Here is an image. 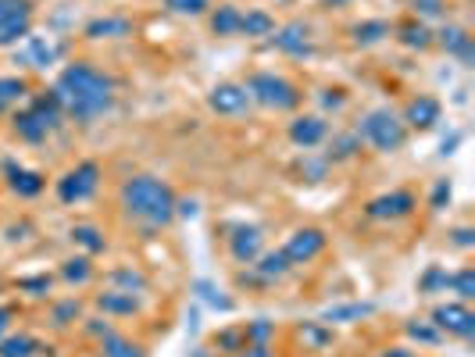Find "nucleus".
Instances as JSON below:
<instances>
[{"label":"nucleus","mask_w":475,"mask_h":357,"mask_svg":"<svg viewBox=\"0 0 475 357\" xmlns=\"http://www.w3.org/2000/svg\"><path fill=\"white\" fill-rule=\"evenodd\" d=\"M61 119H65V108H61V100H57L54 89H50V93H40L29 108L15 111L11 129H15L18 140H26V143H44L46 136L61 125Z\"/></svg>","instance_id":"7ed1b4c3"},{"label":"nucleus","mask_w":475,"mask_h":357,"mask_svg":"<svg viewBox=\"0 0 475 357\" xmlns=\"http://www.w3.org/2000/svg\"><path fill=\"white\" fill-rule=\"evenodd\" d=\"M447 200H450V183H447V179H436V186H432V197H429V207H432V211H439Z\"/></svg>","instance_id":"c03bdc74"},{"label":"nucleus","mask_w":475,"mask_h":357,"mask_svg":"<svg viewBox=\"0 0 475 357\" xmlns=\"http://www.w3.org/2000/svg\"><path fill=\"white\" fill-rule=\"evenodd\" d=\"M4 175H7V186L18 194V197H40L46 186V179L40 172H33V168H22V164H15V161H7L4 164Z\"/></svg>","instance_id":"a211bd4d"},{"label":"nucleus","mask_w":475,"mask_h":357,"mask_svg":"<svg viewBox=\"0 0 475 357\" xmlns=\"http://www.w3.org/2000/svg\"><path fill=\"white\" fill-rule=\"evenodd\" d=\"M100 357H147V354H143L139 343H132V340H126V336L111 332L108 340H100Z\"/></svg>","instance_id":"cd10ccee"},{"label":"nucleus","mask_w":475,"mask_h":357,"mask_svg":"<svg viewBox=\"0 0 475 357\" xmlns=\"http://www.w3.org/2000/svg\"><path fill=\"white\" fill-rule=\"evenodd\" d=\"M72 243L83 247L89 257H93V254H104V247H108V239H104V233H100L97 226H76V229H72Z\"/></svg>","instance_id":"c85d7f7f"},{"label":"nucleus","mask_w":475,"mask_h":357,"mask_svg":"<svg viewBox=\"0 0 475 357\" xmlns=\"http://www.w3.org/2000/svg\"><path fill=\"white\" fill-rule=\"evenodd\" d=\"M197 289H201V297H204L208 304H215V308H222V311H232V300L222 297V289H215L212 282H197Z\"/></svg>","instance_id":"79ce46f5"},{"label":"nucleus","mask_w":475,"mask_h":357,"mask_svg":"<svg viewBox=\"0 0 475 357\" xmlns=\"http://www.w3.org/2000/svg\"><path fill=\"white\" fill-rule=\"evenodd\" d=\"M97 308L111 318H132L139 315V297L122 293V289H104V293H97Z\"/></svg>","instance_id":"aec40b11"},{"label":"nucleus","mask_w":475,"mask_h":357,"mask_svg":"<svg viewBox=\"0 0 475 357\" xmlns=\"http://www.w3.org/2000/svg\"><path fill=\"white\" fill-rule=\"evenodd\" d=\"M61 278L72 282V286H87L93 278V265H89V254H79V257H68L61 265Z\"/></svg>","instance_id":"c756f323"},{"label":"nucleus","mask_w":475,"mask_h":357,"mask_svg":"<svg viewBox=\"0 0 475 357\" xmlns=\"http://www.w3.org/2000/svg\"><path fill=\"white\" fill-rule=\"evenodd\" d=\"M165 7L172 15H186V18H201L212 11V0H165Z\"/></svg>","instance_id":"58836bf2"},{"label":"nucleus","mask_w":475,"mask_h":357,"mask_svg":"<svg viewBox=\"0 0 475 357\" xmlns=\"http://www.w3.org/2000/svg\"><path fill=\"white\" fill-rule=\"evenodd\" d=\"M275 33V18L268 15V11H247L243 15V26H240V37H254V40H261V37H272Z\"/></svg>","instance_id":"a878e982"},{"label":"nucleus","mask_w":475,"mask_h":357,"mask_svg":"<svg viewBox=\"0 0 475 357\" xmlns=\"http://www.w3.org/2000/svg\"><path fill=\"white\" fill-rule=\"evenodd\" d=\"M322 93H325V97H322V104H325V108H344V89H322Z\"/></svg>","instance_id":"8fccbe9b"},{"label":"nucleus","mask_w":475,"mask_h":357,"mask_svg":"<svg viewBox=\"0 0 475 357\" xmlns=\"http://www.w3.org/2000/svg\"><path fill=\"white\" fill-rule=\"evenodd\" d=\"M301 172H307V179H311V183H318V179H322V175L329 172V161H325V158H322V161H311L307 154H304Z\"/></svg>","instance_id":"a18cd8bd"},{"label":"nucleus","mask_w":475,"mask_h":357,"mask_svg":"<svg viewBox=\"0 0 475 357\" xmlns=\"http://www.w3.org/2000/svg\"><path fill=\"white\" fill-rule=\"evenodd\" d=\"M243 336H247V343H258V347H268V340L275 336V325H272L268 318H258V321H247V325H243Z\"/></svg>","instance_id":"4c0bfd02"},{"label":"nucleus","mask_w":475,"mask_h":357,"mask_svg":"<svg viewBox=\"0 0 475 357\" xmlns=\"http://www.w3.org/2000/svg\"><path fill=\"white\" fill-rule=\"evenodd\" d=\"M379 357H415V351H408V347H389V351H383Z\"/></svg>","instance_id":"603ef678"},{"label":"nucleus","mask_w":475,"mask_h":357,"mask_svg":"<svg viewBox=\"0 0 475 357\" xmlns=\"http://www.w3.org/2000/svg\"><path fill=\"white\" fill-rule=\"evenodd\" d=\"M387 37H389V26L383 18H368V22L354 26V43H357V47H372V43L387 40Z\"/></svg>","instance_id":"2f4dec72"},{"label":"nucleus","mask_w":475,"mask_h":357,"mask_svg":"<svg viewBox=\"0 0 475 357\" xmlns=\"http://www.w3.org/2000/svg\"><path fill=\"white\" fill-rule=\"evenodd\" d=\"M208 26L215 37H240V26H243V11L236 4H218L208 15Z\"/></svg>","instance_id":"412c9836"},{"label":"nucleus","mask_w":475,"mask_h":357,"mask_svg":"<svg viewBox=\"0 0 475 357\" xmlns=\"http://www.w3.org/2000/svg\"><path fill=\"white\" fill-rule=\"evenodd\" d=\"M264 250V233L258 226H236L229 236V254L236 265H254Z\"/></svg>","instance_id":"ddd939ff"},{"label":"nucleus","mask_w":475,"mask_h":357,"mask_svg":"<svg viewBox=\"0 0 475 357\" xmlns=\"http://www.w3.org/2000/svg\"><path fill=\"white\" fill-rule=\"evenodd\" d=\"M215 347L222 351V354H240L243 347H247V336H243V329H222L215 336Z\"/></svg>","instance_id":"e433bc0d"},{"label":"nucleus","mask_w":475,"mask_h":357,"mask_svg":"<svg viewBox=\"0 0 475 357\" xmlns=\"http://www.w3.org/2000/svg\"><path fill=\"white\" fill-rule=\"evenodd\" d=\"M290 140L301 147V151H315L329 140V121L322 115H297L290 121Z\"/></svg>","instance_id":"4468645a"},{"label":"nucleus","mask_w":475,"mask_h":357,"mask_svg":"<svg viewBox=\"0 0 475 357\" xmlns=\"http://www.w3.org/2000/svg\"><path fill=\"white\" fill-rule=\"evenodd\" d=\"M411 11L418 18H439L447 15V0H411Z\"/></svg>","instance_id":"a19ab883"},{"label":"nucleus","mask_w":475,"mask_h":357,"mask_svg":"<svg viewBox=\"0 0 475 357\" xmlns=\"http://www.w3.org/2000/svg\"><path fill=\"white\" fill-rule=\"evenodd\" d=\"M87 332L89 336H97V340H108L115 329H111L108 321H100V318H87Z\"/></svg>","instance_id":"49530a36"},{"label":"nucleus","mask_w":475,"mask_h":357,"mask_svg":"<svg viewBox=\"0 0 475 357\" xmlns=\"http://www.w3.org/2000/svg\"><path fill=\"white\" fill-rule=\"evenodd\" d=\"M122 207L126 215L150 226V229H161L175 218V194L169 183L154 179V175H132L122 183Z\"/></svg>","instance_id":"f03ea898"},{"label":"nucleus","mask_w":475,"mask_h":357,"mask_svg":"<svg viewBox=\"0 0 475 357\" xmlns=\"http://www.w3.org/2000/svg\"><path fill=\"white\" fill-rule=\"evenodd\" d=\"M208 104H212V111L225 115V119L247 115L254 108V100H251V93H247L243 82H218L215 89L208 93Z\"/></svg>","instance_id":"1a4fd4ad"},{"label":"nucleus","mask_w":475,"mask_h":357,"mask_svg":"<svg viewBox=\"0 0 475 357\" xmlns=\"http://www.w3.org/2000/svg\"><path fill=\"white\" fill-rule=\"evenodd\" d=\"M54 97L61 100L65 115L76 121H93L104 111H111L115 104V79L104 76L100 68H93L87 61L68 65L57 82H54Z\"/></svg>","instance_id":"f257e3e1"},{"label":"nucleus","mask_w":475,"mask_h":357,"mask_svg":"<svg viewBox=\"0 0 475 357\" xmlns=\"http://www.w3.org/2000/svg\"><path fill=\"white\" fill-rule=\"evenodd\" d=\"M458 143H461V136H458V132H454V136H450V140H443V154H450V151H454V147H458Z\"/></svg>","instance_id":"5fc2aeb1"},{"label":"nucleus","mask_w":475,"mask_h":357,"mask_svg":"<svg viewBox=\"0 0 475 357\" xmlns=\"http://www.w3.org/2000/svg\"><path fill=\"white\" fill-rule=\"evenodd\" d=\"M57 54H61V47L50 40H40V37H26V40L15 47V58H18L22 65H29V68H46V65H54Z\"/></svg>","instance_id":"dca6fc26"},{"label":"nucleus","mask_w":475,"mask_h":357,"mask_svg":"<svg viewBox=\"0 0 475 357\" xmlns=\"http://www.w3.org/2000/svg\"><path fill=\"white\" fill-rule=\"evenodd\" d=\"M397 37L404 47H411V50H429L432 47V29L426 22H404L400 29H397Z\"/></svg>","instance_id":"bb28decb"},{"label":"nucleus","mask_w":475,"mask_h":357,"mask_svg":"<svg viewBox=\"0 0 475 357\" xmlns=\"http://www.w3.org/2000/svg\"><path fill=\"white\" fill-rule=\"evenodd\" d=\"M33 33V0H0V47H18Z\"/></svg>","instance_id":"0eeeda50"},{"label":"nucleus","mask_w":475,"mask_h":357,"mask_svg":"<svg viewBox=\"0 0 475 357\" xmlns=\"http://www.w3.org/2000/svg\"><path fill=\"white\" fill-rule=\"evenodd\" d=\"M443 289H450V272L439 265H429V272L418 278V293H443Z\"/></svg>","instance_id":"f704fd0d"},{"label":"nucleus","mask_w":475,"mask_h":357,"mask_svg":"<svg viewBox=\"0 0 475 357\" xmlns=\"http://www.w3.org/2000/svg\"><path fill=\"white\" fill-rule=\"evenodd\" d=\"M97 186H100V164L83 161V164H76L72 172H65L57 179V200L61 204H83V200L97 194Z\"/></svg>","instance_id":"423d86ee"},{"label":"nucleus","mask_w":475,"mask_h":357,"mask_svg":"<svg viewBox=\"0 0 475 357\" xmlns=\"http://www.w3.org/2000/svg\"><path fill=\"white\" fill-rule=\"evenodd\" d=\"M357 151H361L357 132H350V136H336V140L329 143V154H325V161H346V158H354Z\"/></svg>","instance_id":"c9c22d12"},{"label":"nucleus","mask_w":475,"mask_h":357,"mask_svg":"<svg viewBox=\"0 0 475 357\" xmlns=\"http://www.w3.org/2000/svg\"><path fill=\"white\" fill-rule=\"evenodd\" d=\"M368 315H376V304H336L322 315V321L325 325H350V321H361Z\"/></svg>","instance_id":"393cba45"},{"label":"nucleus","mask_w":475,"mask_h":357,"mask_svg":"<svg viewBox=\"0 0 475 357\" xmlns=\"http://www.w3.org/2000/svg\"><path fill=\"white\" fill-rule=\"evenodd\" d=\"M290 272H294V265H290V257H286L283 250H261L258 261L247 265L243 282H251V286H275V282H283Z\"/></svg>","instance_id":"6e6552de"},{"label":"nucleus","mask_w":475,"mask_h":357,"mask_svg":"<svg viewBox=\"0 0 475 357\" xmlns=\"http://www.w3.org/2000/svg\"><path fill=\"white\" fill-rule=\"evenodd\" d=\"M36 351H40V343L33 336H26V332L0 340V357H33Z\"/></svg>","instance_id":"7c9ffc66"},{"label":"nucleus","mask_w":475,"mask_h":357,"mask_svg":"<svg viewBox=\"0 0 475 357\" xmlns=\"http://www.w3.org/2000/svg\"><path fill=\"white\" fill-rule=\"evenodd\" d=\"M108 289H122V293H132V297H143L150 289V282L136 268H115V272H108Z\"/></svg>","instance_id":"5701e85b"},{"label":"nucleus","mask_w":475,"mask_h":357,"mask_svg":"<svg viewBox=\"0 0 475 357\" xmlns=\"http://www.w3.org/2000/svg\"><path fill=\"white\" fill-rule=\"evenodd\" d=\"M22 289H33V297H44L46 289H50V278L40 276V278H22Z\"/></svg>","instance_id":"de8ad7c7"},{"label":"nucleus","mask_w":475,"mask_h":357,"mask_svg":"<svg viewBox=\"0 0 475 357\" xmlns=\"http://www.w3.org/2000/svg\"><path fill=\"white\" fill-rule=\"evenodd\" d=\"M439 115H443L439 100L422 93V97H415V100L404 108V125H408V129H432V125L439 121Z\"/></svg>","instance_id":"6ab92c4d"},{"label":"nucleus","mask_w":475,"mask_h":357,"mask_svg":"<svg viewBox=\"0 0 475 357\" xmlns=\"http://www.w3.org/2000/svg\"><path fill=\"white\" fill-rule=\"evenodd\" d=\"M132 33V22L122 15H108V18H93L87 26L89 40H126Z\"/></svg>","instance_id":"4be33fe9"},{"label":"nucleus","mask_w":475,"mask_h":357,"mask_svg":"<svg viewBox=\"0 0 475 357\" xmlns=\"http://www.w3.org/2000/svg\"><path fill=\"white\" fill-rule=\"evenodd\" d=\"M7 325H11V311H7V308H0V340H4V332H7Z\"/></svg>","instance_id":"864d4df0"},{"label":"nucleus","mask_w":475,"mask_h":357,"mask_svg":"<svg viewBox=\"0 0 475 357\" xmlns=\"http://www.w3.org/2000/svg\"><path fill=\"white\" fill-rule=\"evenodd\" d=\"M297 336L307 351H325L333 343V329L325 321H301L297 325Z\"/></svg>","instance_id":"b1692460"},{"label":"nucleus","mask_w":475,"mask_h":357,"mask_svg":"<svg viewBox=\"0 0 475 357\" xmlns=\"http://www.w3.org/2000/svg\"><path fill=\"white\" fill-rule=\"evenodd\" d=\"M243 86H247L251 100L261 104V108H272V111H294V108H301V89L290 79L275 76V72H254Z\"/></svg>","instance_id":"39448f33"},{"label":"nucleus","mask_w":475,"mask_h":357,"mask_svg":"<svg viewBox=\"0 0 475 357\" xmlns=\"http://www.w3.org/2000/svg\"><path fill=\"white\" fill-rule=\"evenodd\" d=\"M4 111H7V108H4V104H0V115H4Z\"/></svg>","instance_id":"6e6d98bb"},{"label":"nucleus","mask_w":475,"mask_h":357,"mask_svg":"<svg viewBox=\"0 0 475 357\" xmlns=\"http://www.w3.org/2000/svg\"><path fill=\"white\" fill-rule=\"evenodd\" d=\"M354 132H357L361 143H368V147H376V151H383V154H393V151H400V147L408 143V125H404V119H400L397 111H389V108L368 111L365 119L357 121Z\"/></svg>","instance_id":"20e7f679"},{"label":"nucleus","mask_w":475,"mask_h":357,"mask_svg":"<svg viewBox=\"0 0 475 357\" xmlns=\"http://www.w3.org/2000/svg\"><path fill=\"white\" fill-rule=\"evenodd\" d=\"M450 289L461 297V304H469L475 297V268H461L450 276Z\"/></svg>","instance_id":"ea45409f"},{"label":"nucleus","mask_w":475,"mask_h":357,"mask_svg":"<svg viewBox=\"0 0 475 357\" xmlns=\"http://www.w3.org/2000/svg\"><path fill=\"white\" fill-rule=\"evenodd\" d=\"M404 332L415 340V343H426V347H436L439 340H443V332L432 325V321H422V318H415V321H408L404 325Z\"/></svg>","instance_id":"473e14b6"},{"label":"nucleus","mask_w":475,"mask_h":357,"mask_svg":"<svg viewBox=\"0 0 475 357\" xmlns=\"http://www.w3.org/2000/svg\"><path fill=\"white\" fill-rule=\"evenodd\" d=\"M429 321L439 332L458 336V340H472L475 336V315L469 311V304H439Z\"/></svg>","instance_id":"9d476101"},{"label":"nucleus","mask_w":475,"mask_h":357,"mask_svg":"<svg viewBox=\"0 0 475 357\" xmlns=\"http://www.w3.org/2000/svg\"><path fill=\"white\" fill-rule=\"evenodd\" d=\"M76 318H79V300H65V304L54 308V325H57V329H65V325L76 321Z\"/></svg>","instance_id":"37998d69"},{"label":"nucleus","mask_w":475,"mask_h":357,"mask_svg":"<svg viewBox=\"0 0 475 357\" xmlns=\"http://www.w3.org/2000/svg\"><path fill=\"white\" fill-rule=\"evenodd\" d=\"M415 207H418L415 194H408V190H393V194H383V197L368 200L365 215H368L372 222H397V218H408Z\"/></svg>","instance_id":"9b49d317"},{"label":"nucleus","mask_w":475,"mask_h":357,"mask_svg":"<svg viewBox=\"0 0 475 357\" xmlns=\"http://www.w3.org/2000/svg\"><path fill=\"white\" fill-rule=\"evenodd\" d=\"M26 93H29V82L26 79H18V76H4V79H0V104H4V108L18 104Z\"/></svg>","instance_id":"72a5a7b5"},{"label":"nucleus","mask_w":475,"mask_h":357,"mask_svg":"<svg viewBox=\"0 0 475 357\" xmlns=\"http://www.w3.org/2000/svg\"><path fill=\"white\" fill-rule=\"evenodd\" d=\"M272 43L286 54V58H311V29L304 22H290V26H275Z\"/></svg>","instance_id":"2eb2a0df"},{"label":"nucleus","mask_w":475,"mask_h":357,"mask_svg":"<svg viewBox=\"0 0 475 357\" xmlns=\"http://www.w3.org/2000/svg\"><path fill=\"white\" fill-rule=\"evenodd\" d=\"M432 43H439L450 58H458L461 65H472L475 61V47H472V37L461 29V26H443L439 33H432Z\"/></svg>","instance_id":"f3484780"},{"label":"nucleus","mask_w":475,"mask_h":357,"mask_svg":"<svg viewBox=\"0 0 475 357\" xmlns=\"http://www.w3.org/2000/svg\"><path fill=\"white\" fill-rule=\"evenodd\" d=\"M279 250L290 257V265H307V261H315V257L325 250V233L315 229V226H304V229H297L294 236L286 239V247H279Z\"/></svg>","instance_id":"f8f14e48"},{"label":"nucleus","mask_w":475,"mask_h":357,"mask_svg":"<svg viewBox=\"0 0 475 357\" xmlns=\"http://www.w3.org/2000/svg\"><path fill=\"white\" fill-rule=\"evenodd\" d=\"M450 239H454V247H465V250H469V247L475 243V233L469 229V226H461V229L450 233Z\"/></svg>","instance_id":"09e8293b"},{"label":"nucleus","mask_w":475,"mask_h":357,"mask_svg":"<svg viewBox=\"0 0 475 357\" xmlns=\"http://www.w3.org/2000/svg\"><path fill=\"white\" fill-rule=\"evenodd\" d=\"M236 357H272V351H268V347H258V343H247Z\"/></svg>","instance_id":"3c124183"}]
</instances>
